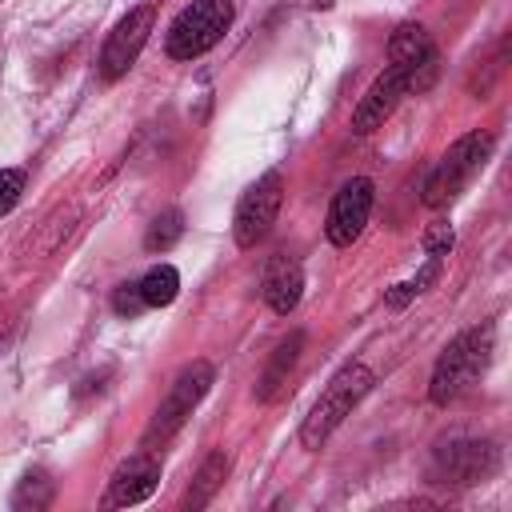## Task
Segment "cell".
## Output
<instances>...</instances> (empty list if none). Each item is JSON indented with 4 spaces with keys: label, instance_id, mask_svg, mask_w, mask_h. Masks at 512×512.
Masks as SVG:
<instances>
[{
    "label": "cell",
    "instance_id": "obj_4",
    "mask_svg": "<svg viewBox=\"0 0 512 512\" xmlns=\"http://www.w3.org/2000/svg\"><path fill=\"white\" fill-rule=\"evenodd\" d=\"M232 16H236L232 0H192L168 24V40H164L168 56L172 60H196V56H204L208 48L220 44V36L228 32Z\"/></svg>",
    "mask_w": 512,
    "mask_h": 512
},
{
    "label": "cell",
    "instance_id": "obj_17",
    "mask_svg": "<svg viewBox=\"0 0 512 512\" xmlns=\"http://www.w3.org/2000/svg\"><path fill=\"white\" fill-rule=\"evenodd\" d=\"M180 236H184V212H180V208H168V212H160V216L148 224L144 248H148V252H168Z\"/></svg>",
    "mask_w": 512,
    "mask_h": 512
},
{
    "label": "cell",
    "instance_id": "obj_2",
    "mask_svg": "<svg viewBox=\"0 0 512 512\" xmlns=\"http://www.w3.org/2000/svg\"><path fill=\"white\" fill-rule=\"evenodd\" d=\"M368 388H372L368 364H360V360L344 364V368L328 380V388H324V396L312 404V412L304 416V424H300V444H304L308 452H316V448L344 424V416H352V408L368 396Z\"/></svg>",
    "mask_w": 512,
    "mask_h": 512
},
{
    "label": "cell",
    "instance_id": "obj_1",
    "mask_svg": "<svg viewBox=\"0 0 512 512\" xmlns=\"http://www.w3.org/2000/svg\"><path fill=\"white\" fill-rule=\"evenodd\" d=\"M492 348H496V328L492 324H476L468 332H460L436 360L432 380H428V396L432 404H452L456 396H464L472 384H480V376L492 364Z\"/></svg>",
    "mask_w": 512,
    "mask_h": 512
},
{
    "label": "cell",
    "instance_id": "obj_11",
    "mask_svg": "<svg viewBox=\"0 0 512 512\" xmlns=\"http://www.w3.org/2000/svg\"><path fill=\"white\" fill-rule=\"evenodd\" d=\"M388 64L408 68L412 80H416V92L428 88L432 76H436V44H432V36L420 24H400L392 32V40H388Z\"/></svg>",
    "mask_w": 512,
    "mask_h": 512
},
{
    "label": "cell",
    "instance_id": "obj_13",
    "mask_svg": "<svg viewBox=\"0 0 512 512\" xmlns=\"http://www.w3.org/2000/svg\"><path fill=\"white\" fill-rule=\"evenodd\" d=\"M260 292H264V300H268L272 312L288 316L300 304V292H304V268H300V260L288 256V252H276L268 260V268H264Z\"/></svg>",
    "mask_w": 512,
    "mask_h": 512
},
{
    "label": "cell",
    "instance_id": "obj_20",
    "mask_svg": "<svg viewBox=\"0 0 512 512\" xmlns=\"http://www.w3.org/2000/svg\"><path fill=\"white\" fill-rule=\"evenodd\" d=\"M148 304H144V296H140V284H120L116 292H112V312L116 316H140Z\"/></svg>",
    "mask_w": 512,
    "mask_h": 512
},
{
    "label": "cell",
    "instance_id": "obj_3",
    "mask_svg": "<svg viewBox=\"0 0 512 512\" xmlns=\"http://www.w3.org/2000/svg\"><path fill=\"white\" fill-rule=\"evenodd\" d=\"M488 152H492V132H480V128H476V132L460 136V140L440 156V164L428 172V180H424V204H428V208L452 204V200L472 184V176L484 168Z\"/></svg>",
    "mask_w": 512,
    "mask_h": 512
},
{
    "label": "cell",
    "instance_id": "obj_8",
    "mask_svg": "<svg viewBox=\"0 0 512 512\" xmlns=\"http://www.w3.org/2000/svg\"><path fill=\"white\" fill-rule=\"evenodd\" d=\"M408 92H416L412 72L400 68V64H388V68L368 84V92L360 96V104H356V112H352V132H356V136L376 132V128L396 112V104H400Z\"/></svg>",
    "mask_w": 512,
    "mask_h": 512
},
{
    "label": "cell",
    "instance_id": "obj_6",
    "mask_svg": "<svg viewBox=\"0 0 512 512\" xmlns=\"http://www.w3.org/2000/svg\"><path fill=\"white\" fill-rule=\"evenodd\" d=\"M280 200H284V180L280 172H264L236 204V216H232V236L240 248H256L272 224H276V212H280Z\"/></svg>",
    "mask_w": 512,
    "mask_h": 512
},
{
    "label": "cell",
    "instance_id": "obj_7",
    "mask_svg": "<svg viewBox=\"0 0 512 512\" xmlns=\"http://www.w3.org/2000/svg\"><path fill=\"white\" fill-rule=\"evenodd\" d=\"M500 468V452L492 440H452L436 448L432 476L440 484H480Z\"/></svg>",
    "mask_w": 512,
    "mask_h": 512
},
{
    "label": "cell",
    "instance_id": "obj_12",
    "mask_svg": "<svg viewBox=\"0 0 512 512\" xmlns=\"http://www.w3.org/2000/svg\"><path fill=\"white\" fill-rule=\"evenodd\" d=\"M156 484H160V460L148 456V452H136V456H128V460L112 472V484H108L104 504H108V508L140 504V500H148V496L156 492Z\"/></svg>",
    "mask_w": 512,
    "mask_h": 512
},
{
    "label": "cell",
    "instance_id": "obj_16",
    "mask_svg": "<svg viewBox=\"0 0 512 512\" xmlns=\"http://www.w3.org/2000/svg\"><path fill=\"white\" fill-rule=\"evenodd\" d=\"M136 284H140V296H144L148 308H164V304H172L176 292H180V272H176L172 264H156V268H148L144 280H136Z\"/></svg>",
    "mask_w": 512,
    "mask_h": 512
},
{
    "label": "cell",
    "instance_id": "obj_10",
    "mask_svg": "<svg viewBox=\"0 0 512 512\" xmlns=\"http://www.w3.org/2000/svg\"><path fill=\"white\" fill-rule=\"evenodd\" d=\"M368 212H372V180H368V176H352V180L332 196L328 224H324L328 240H332L336 248H348V244L364 232Z\"/></svg>",
    "mask_w": 512,
    "mask_h": 512
},
{
    "label": "cell",
    "instance_id": "obj_9",
    "mask_svg": "<svg viewBox=\"0 0 512 512\" xmlns=\"http://www.w3.org/2000/svg\"><path fill=\"white\" fill-rule=\"evenodd\" d=\"M152 24H156V8H152V4H136V8L112 28V36L104 40V52H100V72H104V80H120V76L136 64L140 48L148 44Z\"/></svg>",
    "mask_w": 512,
    "mask_h": 512
},
{
    "label": "cell",
    "instance_id": "obj_15",
    "mask_svg": "<svg viewBox=\"0 0 512 512\" xmlns=\"http://www.w3.org/2000/svg\"><path fill=\"white\" fill-rule=\"evenodd\" d=\"M224 472H228V456H224V452H208V460L200 464V472H196V480H192L184 504H188V508H204V504L216 496V488L224 484Z\"/></svg>",
    "mask_w": 512,
    "mask_h": 512
},
{
    "label": "cell",
    "instance_id": "obj_19",
    "mask_svg": "<svg viewBox=\"0 0 512 512\" xmlns=\"http://www.w3.org/2000/svg\"><path fill=\"white\" fill-rule=\"evenodd\" d=\"M20 192H24V172L20 168H0V216H8L16 208Z\"/></svg>",
    "mask_w": 512,
    "mask_h": 512
},
{
    "label": "cell",
    "instance_id": "obj_5",
    "mask_svg": "<svg viewBox=\"0 0 512 512\" xmlns=\"http://www.w3.org/2000/svg\"><path fill=\"white\" fill-rule=\"evenodd\" d=\"M208 388H212V364H208V360H192V364L172 380L168 396L160 400V408H156V416H152V424H148V432H144V444H148V448L168 444V440L180 432V424L192 416V408L208 396Z\"/></svg>",
    "mask_w": 512,
    "mask_h": 512
},
{
    "label": "cell",
    "instance_id": "obj_22",
    "mask_svg": "<svg viewBox=\"0 0 512 512\" xmlns=\"http://www.w3.org/2000/svg\"><path fill=\"white\" fill-rule=\"evenodd\" d=\"M412 296H416V292H412V288H408V280H404V284H392V288H388V296H384V300H388V304H392V308H404V304H408V300H412Z\"/></svg>",
    "mask_w": 512,
    "mask_h": 512
},
{
    "label": "cell",
    "instance_id": "obj_18",
    "mask_svg": "<svg viewBox=\"0 0 512 512\" xmlns=\"http://www.w3.org/2000/svg\"><path fill=\"white\" fill-rule=\"evenodd\" d=\"M52 500V480H48V472H24V480L16 484V496H12V508H20V512H36V508H44Z\"/></svg>",
    "mask_w": 512,
    "mask_h": 512
},
{
    "label": "cell",
    "instance_id": "obj_14",
    "mask_svg": "<svg viewBox=\"0 0 512 512\" xmlns=\"http://www.w3.org/2000/svg\"><path fill=\"white\" fill-rule=\"evenodd\" d=\"M300 348H304V332H292L288 340H280V344H276V352H272V360H268V368H264V376H260L256 400H272V396L280 392V384L288 380V372H292V364H296Z\"/></svg>",
    "mask_w": 512,
    "mask_h": 512
},
{
    "label": "cell",
    "instance_id": "obj_21",
    "mask_svg": "<svg viewBox=\"0 0 512 512\" xmlns=\"http://www.w3.org/2000/svg\"><path fill=\"white\" fill-rule=\"evenodd\" d=\"M452 224H444V220H432L428 228H424V252L428 256H448V248H452Z\"/></svg>",
    "mask_w": 512,
    "mask_h": 512
}]
</instances>
